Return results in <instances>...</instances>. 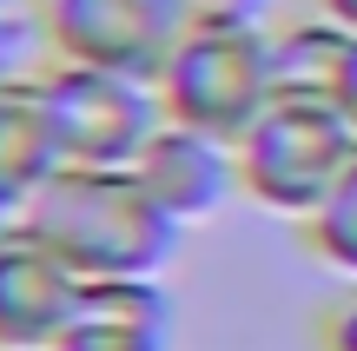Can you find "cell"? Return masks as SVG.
<instances>
[{"label":"cell","mask_w":357,"mask_h":351,"mask_svg":"<svg viewBox=\"0 0 357 351\" xmlns=\"http://www.w3.org/2000/svg\"><path fill=\"white\" fill-rule=\"evenodd\" d=\"M26 225L86 285L93 278H159L185 232L132 166H60V179L26 206Z\"/></svg>","instance_id":"6da1fadb"},{"label":"cell","mask_w":357,"mask_h":351,"mask_svg":"<svg viewBox=\"0 0 357 351\" xmlns=\"http://www.w3.org/2000/svg\"><path fill=\"white\" fill-rule=\"evenodd\" d=\"M159 100H166V119L238 146L265 119V106L278 100L271 27L231 20V13H199L159 73Z\"/></svg>","instance_id":"7a4b0ae2"},{"label":"cell","mask_w":357,"mask_h":351,"mask_svg":"<svg viewBox=\"0 0 357 351\" xmlns=\"http://www.w3.org/2000/svg\"><path fill=\"white\" fill-rule=\"evenodd\" d=\"M357 159V126L337 100H271L265 119L238 140V186L258 212L305 225L331 199V186Z\"/></svg>","instance_id":"3957f363"},{"label":"cell","mask_w":357,"mask_h":351,"mask_svg":"<svg viewBox=\"0 0 357 351\" xmlns=\"http://www.w3.org/2000/svg\"><path fill=\"white\" fill-rule=\"evenodd\" d=\"M40 93H47L66 166H139L153 133L166 126L159 80L73 66V60H40Z\"/></svg>","instance_id":"277c9868"},{"label":"cell","mask_w":357,"mask_h":351,"mask_svg":"<svg viewBox=\"0 0 357 351\" xmlns=\"http://www.w3.org/2000/svg\"><path fill=\"white\" fill-rule=\"evenodd\" d=\"M192 20H199L192 0H33L47 60L106 66V73H132V80L166 73Z\"/></svg>","instance_id":"5b68a950"},{"label":"cell","mask_w":357,"mask_h":351,"mask_svg":"<svg viewBox=\"0 0 357 351\" xmlns=\"http://www.w3.org/2000/svg\"><path fill=\"white\" fill-rule=\"evenodd\" d=\"M79 299H86V278L26 219L0 239V351H53L73 331Z\"/></svg>","instance_id":"8992f818"},{"label":"cell","mask_w":357,"mask_h":351,"mask_svg":"<svg viewBox=\"0 0 357 351\" xmlns=\"http://www.w3.org/2000/svg\"><path fill=\"white\" fill-rule=\"evenodd\" d=\"M132 172L153 186V199L178 225H205V219L225 212V199H245L238 146L212 140V133H192V126H178V119H166V126L153 133V146L139 153Z\"/></svg>","instance_id":"52a82bcc"},{"label":"cell","mask_w":357,"mask_h":351,"mask_svg":"<svg viewBox=\"0 0 357 351\" xmlns=\"http://www.w3.org/2000/svg\"><path fill=\"white\" fill-rule=\"evenodd\" d=\"M60 133H53L47 93H40V73L0 87V199L26 219L40 193L60 179Z\"/></svg>","instance_id":"ba28073f"},{"label":"cell","mask_w":357,"mask_h":351,"mask_svg":"<svg viewBox=\"0 0 357 351\" xmlns=\"http://www.w3.org/2000/svg\"><path fill=\"white\" fill-rule=\"evenodd\" d=\"M357 33H344L324 13H291L271 27V73H278V100H337L351 66Z\"/></svg>","instance_id":"9c48e42d"},{"label":"cell","mask_w":357,"mask_h":351,"mask_svg":"<svg viewBox=\"0 0 357 351\" xmlns=\"http://www.w3.org/2000/svg\"><path fill=\"white\" fill-rule=\"evenodd\" d=\"M305 239H311V252H318V265L357 278V159H351L344 179L331 186V199L305 219Z\"/></svg>","instance_id":"30bf717a"},{"label":"cell","mask_w":357,"mask_h":351,"mask_svg":"<svg viewBox=\"0 0 357 351\" xmlns=\"http://www.w3.org/2000/svg\"><path fill=\"white\" fill-rule=\"evenodd\" d=\"M172 331H153V325H119V318H100V312H79L73 331H66L53 351H166Z\"/></svg>","instance_id":"8fae6325"},{"label":"cell","mask_w":357,"mask_h":351,"mask_svg":"<svg viewBox=\"0 0 357 351\" xmlns=\"http://www.w3.org/2000/svg\"><path fill=\"white\" fill-rule=\"evenodd\" d=\"M33 40H40L33 20H20V13H0V87H13V80L40 73V66H33Z\"/></svg>","instance_id":"7c38bea8"},{"label":"cell","mask_w":357,"mask_h":351,"mask_svg":"<svg viewBox=\"0 0 357 351\" xmlns=\"http://www.w3.org/2000/svg\"><path fill=\"white\" fill-rule=\"evenodd\" d=\"M324 351H357V292L331 312V325H324Z\"/></svg>","instance_id":"4fadbf2b"},{"label":"cell","mask_w":357,"mask_h":351,"mask_svg":"<svg viewBox=\"0 0 357 351\" xmlns=\"http://www.w3.org/2000/svg\"><path fill=\"white\" fill-rule=\"evenodd\" d=\"M199 13H231V20H265L271 0H192Z\"/></svg>","instance_id":"5bb4252c"},{"label":"cell","mask_w":357,"mask_h":351,"mask_svg":"<svg viewBox=\"0 0 357 351\" xmlns=\"http://www.w3.org/2000/svg\"><path fill=\"white\" fill-rule=\"evenodd\" d=\"M311 13H324V20H337L344 33H357V0H305Z\"/></svg>","instance_id":"9a60e30c"},{"label":"cell","mask_w":357,"mask_h":351,"mask_svg":"<svg viewBox=\"0 0 357 351\" xmlns=\"http://www.w3.org/2000/svg\"><path fill=\"white\" fill-rule=\"evenodd\" d=\"M337 113L357 126V47H351V66H344V87H337Z\"/></svg>","instance_id":"2e32d148"},{"label":"cell","mask_w":357,"mask_h":351,"mask_svg":"<svg viewBox=\"0 0 357 351\" xmlns=\"http://www.w3.org/2000/svg\"><path fill=\"white\" fill-rule=\"evenodd\" d=\"M13 225H20V212H13V206H7V199H0V239H7V232H13Z\"/></svg>","instance_id":"e0dca14e"},{"label":"cell","mask_w":357,"mask_h":351,"mask_svg":"<svg viewBox=\"0 0 357 351\" xmlns=\"http://www.w3.org/2000/svg\"><path fill=\"white\" fill-rule=\"evenodd\" d=\"M20 7H33V0H0V13H20Z\"/></svg>","instance_id":"ac0fdd59"}]
</instances>
